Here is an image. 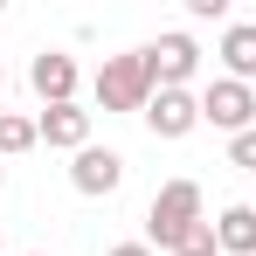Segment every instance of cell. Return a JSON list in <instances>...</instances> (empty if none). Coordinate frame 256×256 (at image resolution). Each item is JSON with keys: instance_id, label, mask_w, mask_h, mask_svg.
<instances>
[{"instance_id": "1", "label": "cell", "mask_w": 256, "mask_h": 256, "mask_svg": "<svg viewBox=\"0 0 256 256\" xmlns=\"http://www.w3.org/2000/svg\"><path fill=\"white\" fill-rule=\"evenodd\" d=\"M152 62H146V48H132V56H104V70H97V104L104 111H146L152 104Z\"/></svg>"}, {"instance_id": "2", "label": "cell", "mask_w": 256, "mask_h": 256, "mask_svg": "<svg viewBox=\"0 0 256 256\" xmlns=\"http://www.w3.org/2000/svg\"><path fill=\"white\" fill-rule=\"evenodd\" d=\"M194 222H201V187H194V180H166V187L152 194V208H146V250L160 242V250L173 256V242H180Z\"/></svg>"}, {"instance_id": "3", "label": "cell", "mask_w": 256, "mask_h": 256, "mask_svg": "<svg viewBox=\"0 0 256 256\" xmlns=\"http://www.w3.org/2000/svg\"><path fill=\"white\" fill-rule=\"evenodd\" d=\"M201 125H214V132H256V90L250 84H236V76H222V84H208L201 90Z\"/></svg>"}, {"instance_id": "4", "label": "cell", "mask_w": 256, "mask_h": 256, "mask_svg": "<svg viewBox=\"0 0 256 256\" xmlns=\"http://www.w3.org/2000/svg\"><path fill=\"white\" fill-rule=\"evenodd\" d=\"M146 62H152V84L160 90H187V76L201 70V48H194V35H160L146 48Z\"/></svg>"}, {"instance_id": "5", "label": "cell", "mask_w": 256, "mask_h": 256, "mask_svg": "<svg viewBox=\"0 0 256 256\" xmlns=\"http://www.w3.org/2000/svg\"><path fill=\"white\" fill-rule=\"evenodd\" d=\"M146 125H152V138H187V132L201 125V97L194 90H152Z\"/></svg>"}, {"instance_id": "6", "label": "cell", "mask_w": 256, "mask_h": 256, "mask_svg": "<svg viewBox=\"0 0 256 256\" xmlns=\"http://www.w3.org/2000/svg\"><path fill=\"white\" fill-rule=\"evenodd\" d=\"M118 180H125V160H118L111 146H84L76 166H70V187L90 194V201H97V194H118Z\"/></svg>"}, {"instance_id": "7", "label": "cell", "mask_w": 256, "mask_h": 256, "mask_svg": "<svg viewBox=\"0 0 256 256\" xmlns=\"http://www.w3.org/2000/svg\"><path fill=\"white\" fill-rule=\"evenodd\" d=\"M28 84H35L42 104H76V62H70L62 48H42L35 70H28Z\"/></svg>"}, {"instance_id": "8", "label": "cell", "mask_w": 256, "mask_h": 256, "mask_svg": "<svg viewBox=\"0 0 256 256\" xmlns=\"http://www.w3.org/2000/svg\"><path fill=\"white\" fill-rule=\"evenodd\" d=\"M35 132H42L56 152H84V146H90V111H76V104H48L42 118H35Z\"/></svg>"}, {"instance_id": "9", "label": "cell", "mask_w": 256, "mask_h": 256, "mask_svg": "<svg viewBox=\"0 0 256 256\" xmlns=\"http://www.w3.org/2000/svg\"><path fill=\"white\" fill-rule=\"evenodd\" d=\"M222 62H228L236 84L256 76V21H228V35H222Z\"/></svg>"}, {"instance_id": "10", "label": "cell", "mask_w": 256, "mask_h": 256, "mask_svg": "<svg viewBox=\"0 0 256 256\" xmlns=\"http://www.w3.org/2000/svg\"><path fill=\"white\" fill-rule=\"evenodd\" d=\"M214 242H222V256H256V208H222Z\"/></svg>"}, {"instance_id": "11", "label": "cell", "mask_w": 256, "mask_h": 256, "mask_svg": "<svg viewBox=\"0 0 256 256\" xmlns=\"http://www.w3.org/2000/svg\"><path fill=\"white\" fill-rule=\"evenodd\" d=\"M28 146H42V132H35V118H14V111H0V160L28 152Z\"/></svg>"}, {"instance_id": "12", "label": "cell", "mask_w": 256, "mask_h": 256, "mask_svg": "<svg viewBox=\"0 0 256 256\" xmlns=\"http://www.w3.org/2000/svg\"><path fill=\"white\" fill-rule=\"evenodd\" d=\"M173 256H222V242H214V222H194V228L173 242Z\"/></svg>"}, {"instance_id": "13", "label": "cell", "mask_w": 256, "mask_h": 256, "mask_svg": "<svg viewBox=\"0 0 256 256\" xmlns=\"http://www.w3.org/2000/svg\"><path fill=\"white\" fill-rule=\"evenodd\" d=\"M228 160L242 173H256V132H236V138H228Z\"/></svg>"}, {"instance_id": "14", "label": "cell", "mask_w": 256, "mask_h": 256, "mask_svg": "<svg viewBox=\"0 0 256 256\" xmlns=\"http://www.w3.org/2000/svg\"><path fill=\"white\" fill-rule=\"evenodd\" d=\"M111 256H152V250H146V242H118Z\"/></svg>"}, {"instance_id": "15", "label": "cell", "mask_w": 256, "mask_h": 256, "mask_svg": "<svg viewBox=\"0 0 256 256\" xmlns=\"http://www.w3.org/2000/svg\"><path fill=\"white\" fill-rule=\"evenodd\" d=\"M0 90H7V70H0Z\"/></svg>"}, {"instance_id": "16", "label": "cell", "mask_w": 256, "mask_h": 256, "mask_svg": "<svg viewBox=\"0 0 256 256\" xmlns=\"http://www.w3.org/2000/svg\"><path fill=\"white\" fill-rule=\"evenodd\" d=\"M0 256H7V242H0Z\"/></svg>"}]
</instances>
